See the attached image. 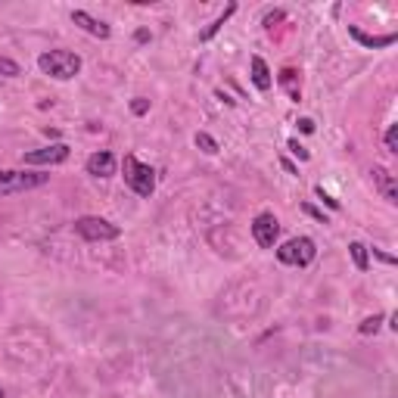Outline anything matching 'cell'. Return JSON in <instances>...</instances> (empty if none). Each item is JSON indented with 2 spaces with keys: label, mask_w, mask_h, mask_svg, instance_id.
<instances>
[{
  "label": "cell",
  "mask_w": 398,
  "mask_h": 398,
  "mask_svg": "<svg viewBox=\"0 0 398 398\" xmlns=\"http://www.w3.org/2000/svg\"><path fill=\"white\" fill-rule=\"evenodd\" d=\"M38 66L44 75L56 78V81H69L81 72V56L72 53V50H47L38 56Z\"/></svg>",
  "instance_id": "1"
},
{
  "label": "cell",
  "mask_w": 398,
  "mask_h": 398,
  "mask_svg": "<svg viewBox=\"0 0 398 398\" xmlns=\"http://www.w3.org/2000/svg\"><path fill=\"white\" fill-rule=\"evenodd\" d=\"M125 184L131 187V190L137 193V197H150V193L156 190V171L150 168V165L137 162L134 156H125Z\"/></svg>",
  "instance_id": "2"
},
{
  "label": "cell",
  "mask_w": 398,
  "mask_h": 398,
  "mask_svg": "<svg viewBox=\"0 0 398 398\" xmlns=\"http://www.w3.org/2000/svg\"><path fill=\"white\" fill-rule=\"evenodd\" d=\"M75 234L88 243H106V240H119L121 230L110 224L106 218H93V215H84V218L75 221Z\"/></svg>",
  "instance_id": "3"
},
{
  "label": "cell",
  "mask_w": 398,
  "mask_h": 398,
  "mask_svg": "<svg viewBox=\"0 0 398 398\" xmlns=\"http://www.w3.org/2000/svg\"><path fill=\"white\" fill-rule=\"evenodd\" d=\"M314 256H317V249H314V240L311 237H296V240H289L284 243L277 249V258L284 265H296V267H305L314 262Z\"/></svg>",
  "instance_id": "4"
},
{
  "label": "cell",
  "mask_w": 398,
  "mask_h": 398,
  "mask_svg": "<svg viewBox=\"0 0 398 398\" xmlns=\"http://www.w3.org/2000/svg\"><path fill=\"white\" fill-rule=\"evenodd\" d=\"M41 184H47L41 171H0V193H25Z\"/></svg>",
  "instance_id": "5"
},
{
  "label": "cell",
  "mask_w": 398,
  "mask_h": 398,
  "mask_svg": "<svg viewBox=\"0 0 398 398\" xmlns=\"http://www.w3.org/2000/svg\"><path fill=\"white\" fill-rule=\"evenodd\" d=\"M252 237H256V243L262 246V249H271L280 237V221L274 218L271 212H262L256 221H252Z\"/></svg>",
  "instance_id": "6"
},
{
  "label": "cell",
  "mask_w": 398,
  "mask_h": 398,
  "mask_svg": "<svg viewBox=\"0 0 398 398\" xmlns=\"http://www.w3.org/2000/svg\"><path fill=\"white\" fill-rule=\"evenodd\" d=\"M69 159V147L66 143H53L47 150H34V153H25V165H60Z\"/></svg>",
  "instance_id": "7"
},
{
  "label": "cell",
  "mask_w": 398,
  "mask_h": 398,
  "mask_svg": "<svg viewBox=\"0 0 398 398\" xmlns=\"http://www.w3.org/2000/svg\"><path fill=\"white\" fill-rule=\"evenodd\" d=\"M371 178H373V187L380 190V197L395 206V202H398V184H395V175H392V171H386L383 165H373Z\"/></svg>",
  "instance_id": "8"
},
{
  "label": "cell",
  "mask_w": 398,
  "mask_h": 398,
  "mask_svg": "<svg viewBox=\"0 0 398 398\" xmlns=\"http://www.w3.org/2000/svg\"><path fill=\"white\" fill-rule=\"evenodd\" d=\"M88 175H93V178H112L115 175V156L112 153H93L91 159H88Z\"/></svg>",
  "instance_id": "9"
},
{
  "label": "cell",
  "mask_w": 398,
  "mask_h": 398,
  "mask_svg": "<svg viewBox=\"0 0 398 398\" xmlns=\"http://www.w3.org/2000/svg\"><path fill=\"white\" fill-rule=\"evenodd\" d=\"M72 22L81 25L88 34H93V38H110V25L100 22V19H93L91 13H84V10H75V13H72Z\"/></svg>",
  "instance_id": "10"
},
{
  "label": "cell",
  "mask_w": 398,
  "mask_h": 398,
  "mask_svg": "<svg viewBox=\"0 0 398 398\" xmlns=\"http://www.w3.org/2000/svg\"><path fill=\"white\" fill-rule=\"evenodd\" d=\"M349 34L354 41H361L364 47H389V44H395V34H383V38H373V34H364L358 25H349Z\"/></svg>",
  "instance_id": "11"
},
{
  "label": "cell",
  "mask_w": 398,
  "mask_h": 398,
  "mask_svg": "<svg viewBox=\"0 0 398 398\" xmlns=\"http://www.w3.org/2000/svg\"><path fill=\"white\" fill-rule=\"evenodd\" d=\"M252 84H256L258 91H267V88H271V69L265 66L262 56H252Z\"/></svg>",
  "instance_id": "12"
},
{
  "label": "cell",
  "mask_w": 398,
  "mask_h": 398,
  "mask_svg": "<svg viewBox=\"0 0 398 398\" xmlns=\"http://www.w3.org/2000/svg\"><path fill=\"white\" fill-rule=\"evenodd\" d=\"M280 88H284V91L289 93V97H293L296 103H299V100H302V88H299V72H296V69H284V72H280Z\"/></svg>",
  "instance_id": "13"
},
{
  "label": "cell",
  "mask_w": 398,
  "mask_h": 398,
  "mask_svg": "<svg viewBox=\"0 0 398 398\" xmlns=\"http://www.w3.org/2000/svg\"><path fill=\"white\" fill-rule=\"evenodd\" d=\"M234 13H237V6H234V4H230V6H227V10H224V16H218V19H215V22H212V25H208V28H206V32H199V41H212V38H215V34H218V32H221V25H224V22H227V19H230V16H234Z\"/></svg>",
  "instance_id": "14"
},
{
  "label": "cell",
  "mask_w": 398,
  "mask_h": 398,
  "mask_svg": "<svg viewBox=\"0 0 398 398\" xmlns=\"http://www.w3.org/2000/svg\"><path fill=\"white\" fill-rule=\"evenodd\" d=\"M349 252H352V258H354V267H358V271H367V265H371V258H367V246L352 243Z\"/></svg>",
  "instance_id": "15"
},
{
  "label": "cell",
  "mask_w": 398,
  "mask_h": 398,
  "mask_svg": "<svg viewBox=\"0 0 398 398\" xmlns=\"http://www.w3.org/2000/svg\"><path fill=\"white\" fill-rule=\"evenodd\" d=\"M197 147L202 150V153H208V156L218 153V140H215L212 134H206V131H199V134H197Z\"/></svg>",
  "instance_id": "16"
},
{
  "label": "cell",
  "mask_w": 398,
  "mask_h": 398,
  "mask_svg": "<svg viewBox=\"0 0 398 398\" xmlns=\"http://www.w3.org/2000/svg\"><path fill=\"white\" fill-rule=\"evenodd\" d=\"M0 75H4V78H16V75H22V69H19V62L0 56Z\"/></svg>",
  "instance_id": "17"
},
{
  "label": "cell",
  "mask_w": 398,
  "mask_h": 398,
  "mask_svg": "<svg viewBox=\"0 0 398 398\" xmlns=\"http://www.w3.org/2000/svg\"><path fill=\"white\" fill-rule=\"evenodd\" d=\"M380 324H383V314H373V317H367V321H361V333H364V336H371V333H376L380 330Z\"/></svg>",
  "instance_id": "18"
},
{
  "label": "cell",
  "mask_w": 398,
  "mask_h": 398,
  "mask_svg": "<svg viewBox=\"0 0 398 398\" xmlns=\"http://www.w3.org/2000/svg\"><path fill=\"white\" fill-rule=\"evenodd\" d=\"M386 150H389V153H398V125H389V131H386Z\"/></svg>",
  "instance_id": "19"
},
{
  "label": "cell",
  "mask_w": 398,
  "mask_h": 398,
  "mask_svg": "<svg viewBox=\"0 0 398 398\" xmlns=\"http://www.w3.org/2000/svg\"><path fill=\"white\" fill-rule=\"evenodd\" d=\"M284 19H286V13H284V10L267 13V16H265V28H274V22H284Z\"/></svg>",
  "instance_id": "20"
},
{
  "label": "cell",
  "mask_w": 398,
  "mask_h": 398,
  "mask_svg": "<svg viewBox=\"0 0 398 398\" xmlns=\"http://www.w3.org/2000/svg\"><path fill=\"white\" fill-rule=\"evenodd\" d=\"M289 153H293V156H299L302 162H305V159H308V150H305V147H299V140H289Z\"/></svg>",
  "instance_id": "21"
},
{
  "label": "cell",
  "mask_w": 398,
  "mask_h": 398,
  "mask_svg": "<svg viewBox=\"0 0 398 398\" xmlns=\"http://www.w3.org/2000/svg\"><path fill=\"white\" fill-rule=\"evenodd\" d=\"M131 110H134L137 115H143V112H147V110H150V100H143V97H137V100H134V103H131Z\"/></svg>",
  "instance_id": "22"
},
{
  "label": "cell",
  "mask_w": 398,
  "mask_h": 398,
  "mask_svg": "<svg viewBox=\"0 0 398 398\" xmlns=\"http://www.w3.org/2000/svg\"><path fill=\"white\" fill-rule=\"evenodd\" d=\"M299 131L302 134H311V131H314V121H311V119H299Z\"/></svg>",
  "instance_id": "23"
},
{
  "label": "cell",
  "mask_w": 398,
  "mask_h": 398,
  "mask_svg": "<svg viewBox=\"0 0 398 398\" xmlns=\"http://www.w3.org/2000/svg\"><path fill=\"white\" fill-rule=\"evenodd\" d=\"M317 197H321L324 202H327V206H330V208H339V202H336V199H333V197H327V193H324V187H317Z\"/></svg>",
  "instance_id": "24"
},
{
  "label": "cell",
  "mask_w": 398,
  "mask_h": 398,
  "mask_svg": "<svg viewBox=\"0 0 398 398\" xmlns=\"http://www.w3.org/2000/svg\"><path fill=\"white\" fill-rule=\"evenodd\" d=\"M305 212L311 215V218H317V221H324V224H327V218H324V212H321V208H314V206H305Z\"/></svg>",
  "instance_id": "25"
},
{
  "label": "cell",
  "mask_w": 398,
  "mask_h": 398,
  "mask_svg": "<svg viewBox=\"0 0 398 398\" xmlns=\"http://www.w3.org/2000/svg\"><path fill=\"white\" fill-rule=\"evenodd\" d=\"M0 398H4V389H0Z\"/></svg>",
  "instance_id": "26"
}]
</instances>
